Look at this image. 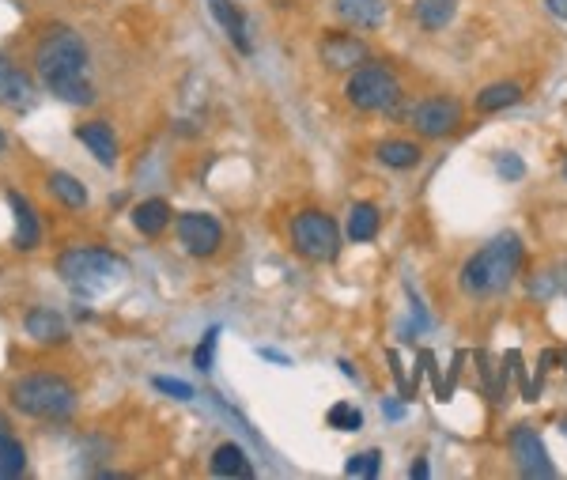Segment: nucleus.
I'll use <instances>...</instances> for the list:
<instances>
[{"instance_id": "1", "label": "nucleus", "mask_w": 567, "mask_h": 480, "mask_svg": "<svg viewBox=\"0 0 567 480\" xmlns=\"http://www.w3.org/2000/svg\"><path fill=\"white\" fill-rule=\"evenodd\" d=\"M87 46L72 27H50L35 46V76L53 99L69 106H91L99 95L87 84Z\"/></svg>"}, {"instance_id": "2", "label": "nucleus", "mask_w": 567, "mask_h": 480, "mask_svg": "<svg viewBox=\"0 0 567 480\" xmlns=\"http://www.w3.org/2000/svg\"><path fill=\"white\" fill-rule=\"evenodd\" d=\"M57 276L76 295L91 299V295L114 292L129 276V261L118 258L114 250H103V246H76V250H65L57 258Z\"/></svg>"}, {"instance_id": "3", "label": "nucleus", "mask_w": 567, "mask_h": 480, "mask_svg": "<svg viewBox=\"0 0 567 480\" xmlns=\"http://www.w3.org/2000/svg\"><path fill=\"white\" fill-rule=\"evenodd\" d=\"M518 265H522V242L518 235H499L484 250L462 265V292L469 299H488L511 288Z\"/></svg>"}, {"instance_id": "4", "label": "nucleus", "mask_w": 567, "mask_h": 480, "mask_svg": "<svg viewBox=\"0 0 567 480\" xmlns=\"http://www.w3.org/2000/svg\"><path fill=\"white\" fill-rule=\"evenodd\" d=\"M12 405L31 420H69L76 412V386L61 375H23L12 382Z\"/></svg>"}, {"instance_id": "5", "label": "nucleus", "mask_w": 567, "mask_h": 480, "mask_svg": "<svg viewBox=\"0 0 567 480\" xmlns=\"http://www.w3.org/2000/svg\"><path fill=\"white\" fill-rule=\"evenodd\" d=\"M344 95H348V103L356 106V110H390V106L401 99V84H397V76L386 65H360V69L348 76V84H344Z\"/></svg>"}, {"instance_id": "6", "label": "nucleus", "mask_w": 567, "mask_h": 480, "mask_svg": "<svg viewBox=\"0 0 567 480\" xmlns=\"http://www.w3.org/2000/svg\"><path fill=\"white\" fill-rule=\"evenodd\" d=\"M292 242L295 250L310 261H333L341 254V227L333 223V216L307 208L292 220Z\"/></svg>"}, {"instance_id": "7", "label": "nucleus", "mask_w": 567, "mask_h": 480, "mask_svg": "<svg viewBox=\"0 0 567 480\" xmlns=\"http://www.w3.org/2000/svg\"><path fill=\"white\" fill-rule=\"evenodd\" d=\"M174 231H178V242L186 246V254H193V258H212L224 246V227L208 212H182L174 220Z\"/></svg>"}, {"instance_id": "8", "label": "nucleus", "mask_w": 567, "mask_h": 480, "mask_svg": "<svg viewBox=\"0 0 567 480\" xmlns=\"http://www.w3.org/2000/svg\"><path fill=\"white\" fill-rule=\"evenodd\" d=\"M511 454H515L518 473H522V477H530V480L556 477V465L549 462V450H545V443H541V435H537L533 428H526V424L511 431Z\"/></svg>"}, {"instance_id": "9", "label": "nucleus", "mask_w": 567, "mask_h": 480, "mask_svg": "<svg viewBox=\"0 0 567 480\" xmlns=\"http://www.w3.org/2000/svg\"><path fill=\"white\" fill-rule=\"evenodd\" d=\"M318 57H322V65L333 72H356L360 65H367V42L356 35H344V31H329L322 38V46H318Z\"/></svg>"}, {"instance_id": "10", "label": "nucleus", "mask_w": 567, "mask_h": 480, "mask_svg": "<svg viewBox=\"0 0 567 480\" xmlns=\"http://www.w3.org/2000/svg\"><path fill=\"white\" fill-rule=\"evenodd\" d=\"M35 99V80L19 69L8 53H0V106L12 110V114H27L35 106Z\"/></svg>"}, {"instance_id": "11", "label": "nucleus", "mask_w": 567, "mask_h": 480, "mask_svg": "<svg viewBox=\"0 0 567 480\" xmlns=\"http://www.w3.org/2000/svg\"><path fill=\"white\" fill-rule=\"evenodd\" d=\"M409 118L424 137H447L450 129H458V121H462V103L458 99H424V103H416L409 110Z\"/></svg>"}, {"instance_id": "12", "label": "nucleus", "mask_w": 567, "mask_h": 480, "mask_svg": "<svg viewBox=\"0 0 567 480\" xmlns=\"http://www.w3.org/2000/svg\"><path fill=\"white\" fill-rule=\"evenodd\" d=\"M23 329L35 344H65L69 341V322L50 307H31L23 314Z\"/></svg>"}, {"instance_id": "13", "label": "nucleus", "mask_w": 567, "mask_h": 480, "mask_svg": "<svg viewBox=\"0 0 567 480\" xmlns=\"http://www.w3.org/2000/svg\"><path fill=\"white\" fill-rule=\"evenodd\" d=\"M76 140H80L103 167H114V163H118V137H114V125H106V121H84V125H76Z\"/></svg>"}, {"instance_id": "14", "label": "nucleus", "mask_w": 567, "mask_h": 480, "mask_svg": "<svg viewBox=\"0 0 567 480\" xmlns=\"http://www.w3.org/2000/svg\"><path fill=\"white\" fill-rule=\"evenodd\" d=\"M208 12L220 19V27L227 31L231 38V46L239 53H250L254 50V42H250V27H246V16H242V8L235 0H208Z\"/></svg>"}, {"instance_id": "15", "label": "nucleus", "mask_w": 567, "mask_h": 480, "mask_svg": "<svg viewBox=\"0 0 567 480\" xmlns=\"http://www.w3.org/2000/svg\"><path fill=\"white\" fill-rule=\"evenodd\" d=\"M333 8L356 31H375V27H382V19H386V4L382 0H333Z\"/></svg>"}, {"instance_id": "16", "label": "nucleus", "mask_w": 567, "mask_h": 480, "mask_svg": "<svg viewBox=\"0 0 567 480\" xmlns=\"http://www.w3.org/2000/svg\"><path fill=\"white\" fill-rule=\"evenodd\" d=\"M8 205L16 212V246L19 250H35L38 239H42V227H38V216H35V205L23 197V193H8Z\"/></svg>"}, {"instance_id": "17", "label": "nucleus", "mask_w": 567, "mask_h": 480, "mask_svg": "<svg viewBox=\"0 0 567 480\" xmlns=\"http://www.w3.org/2000/svg\"><path fill=\"white\" fill-rule=\"evenodd\" d=\"M174 212L171 205L163 201V197H152V201H140L137 208H133V227H137L140 235H148V239H155V235H163L167 227H171Z\"/></svg>"}, {"instance_id": "18", "label": "nucleus", "mask_w": 567, "mask_h": 480, "mask_svg": "<svg viewBox=\"0 0 567 480\" xmlns=\"http://www.w3.org/2000/svg\"><path fill=\"white\" fill-rule=\"evenodd\" d=\"M212 477H254V465L246 458V450L239 443H220L212 450Z\"/></svg>"}, {"instance_id": "19", "label": "nucleus", "mask_w": 567, "mask_h": 480, "mask_svg": "<svg viewBox=\"0 0 567 480\" xmlns=\"http://www.w3.org/2000/svg\"><path fill=\"white\" fill-rule=\"evenodd\" d=\"M420 159H424V148L413 144V140H386V144H378V163H386L394 171H413Z\"/></svg>"}, {"instance_id": "20", "label": "nucleus", "mask_w": 567, "mask_h": 480, "mask_svg": "<svg viewBox=\"0 0 567 480\" xmlns=\"http://www.w3.org/2000/svg\"><path fill=\"white\" fill-rule=\"evenodd\" d=\"M378 223H382V216H378V208L371 205V201L352 205V212H348V239L371 242L378 235Z\"/></svg>"}, {"instance_id": "21", "label": "nucleus", "mask_w": 567, "mask_h": 480, "mask_svg": "<svg viewBox=\"0 0 567 480\" xmlns=\"http://www.w3.org/2000/svg\"><path fill=\"white\" fill-rule=\"evenodd\" d=\"M46 186H50V193L65 208H84L87 205V186L80 182V178H72L69 171H53Z\"/></svg>"}, {"instance_id": "22", "label": "nucleus", "mask_w": 567, "mask_h": 480, "mask_svg": "<svg viewBox=\"0 0 567 480\" xmlns=\"http://www.w3.org/2000/svg\"><path fill=\"white\" fill-rule=\"evenodd\" d=\"M454 19V0H416V23L424 31H443Z\"/></svg>"}, {"instance_id": "23", "label": "nucleus", "mask_w": 567, "mask_h": 480, "mask_svg": "<svg viewBox=\"0 0 567 480\" xmlns=\"http://www.w3.org/2000/svg\"><path fill=\"white\" fill-rule=\"evenodd\" d=\"M23 469H27V450H23V443L0 431V480L19 477Z\"/></svg>"}, {"instance_id": "24", "label": "nucleus", "mask_w": 567, "mask_h": 480, "mask_svg": "<svg viewBox=\"0 0 567 480\" xmlns=\"http://www.w3.org/2000/svg\"><path fill=\"white\" fill-rule=\"evenodd\" d=\"M518 99H522V87L503 80V84L484 87L481 95H477V110H481V114H492V110H503V106H515Z\"/></svg>"}, {"instance_id": "25", "label": "nucleus", "mask_w": 567, "mask_h": 480, "mask_svg": "<svg viewBox=\"0 0 567 480\" xmlns=\"http://www.w3.org/2000/svg\"><path fill=\"white\" fill-rule=\"evenodd\" d=\"M326 420H329V428H337V431H360L363 428V412L356 409L352 401H337V405L326 412Z\"/></svg>"}, {"instance_id": "26", "label": "nucleus", "mask_w": 567, "mask_h": 480, "mask_svg": "<svg viewBox=\"0 0 567 480\" xmlns=\"http://www.w3.org/2000/svg\"><path fill=\"white\" fill-rule=\"evenodd\" d=\"M152 386L159 390V394L174 397V401H189V397H193V386H189V382H182V378L155 375V378H152Z\"/></svg>"}, {"instance_id": "27", "label": "nucleus", "mask_w": 567, "mask_h": 480, "mask_svg": "<svg viewBox=\"0 0 567 480\" xmlns=\"http://www.w3.org/2000/svg\"><path fill=\"white\" fill-rule=\"evenodd\" d=\"M560 292V273H533V280H530V295L533 299H552V295Z\"/></svg>"}, {"instance_id": "28", "label": "nucleus", "mask_w": 567, "mask_h": 480, "mask_svg": "<svg viewBox=\"0 0 567 480\" xmlns=\"http://www.w3.org/2000/svg\"><path fill=\"white\" fill-rule=\"evenodd\" d=\"M348 477H378V450H367V454H356L352 462L344 465Z\"/></svg>"}, {"instance_id": "29", "label": "nucleus", "mask_w": 567, "mask_h": 480, "mask_svg": "<svg viewBox=\"0 0 567 480\" xmlns=\"http://www.w3.org/2000/svg\"><path fill=\"white\" fill-rule=\"evenodd\" d=\"M216 341H220V329H208L205 341L197 344V352H193V363H197V371H212V352H216Z\"/></svg>"}, {"instance_id": "30", "label": "nucleus", "mask_w": 567, "mask_h": 480, "mask_svg": "<svg viewBox=\"0 0 567 480\" xmlns=\"http://www.w3.org/2000/svg\"><path fill=\"white\" fill-rule=\"evenodd\" d=\"M496 171H499V178H511V182H518L522 174H526V163L518 159V155H499V163H496Z\"/></svg>"}, {"instance_id": "31", "label": "nucleus", "mask_w": 567, "mask_h": 480, "mask_svg": "<svg viewBox=\"0 0 567 480\" xmlns=\"http://www.w3.org/2000/svg\"><path fill=\"white\" fill-rule=\"evenodd\" d=\"M545 4H549V12L556 19H567V0H545Z\"/></svg>"}, {"instance_id": "32", "label": "nucleus", "mask_w": 567, "mask_h": 480, "mask_svg": "<svg viewBox=\"0 0 567 480\" xmlns=\"http://www.w3.org/2000/svg\"><path fill=\"white\" fill-rule=\"evenodd\" d=\"M382 412H386V416H390V420H401V416H405V409H401V405H397V401H386V405H382Z\"/></svg>"}, {"instance_id": "33", "label": "nucleus", "mask_w": 567, "mask_h": 480, "mask_svg": "<svg viewBox=\"0 0 567 480\" xmlns=\"http://www.w3.org/2000/svg\"><path fill=\"white\" fill-rule=\"evenodd\" d=\"M409 477H413V480H424V477H428V462H413Z\"/></svg>"}, {"instance_id": "34", "label": "nucleus", "mask_w": 567, "mask_h": 480, "mask_svg": "<svg viewBox=\"0 0 567 480\" xmlns=\"http://www.w3.org/2000/svg\"><path fill=\"white\" fill-rule=\"evenodd\" d=\"M261 356H265V360H276V363H288V356H280V352H273V348H261Z\"/></svg>"}, {"instance_id": "35", "label": "nucleus", "mask_w": 567, "mask_h": 480, "mask_svg": "<svg viewBox=\"0 0 567 480\" xmlns=\"http://www.w3.org/2000/svg\"><path fill=\"white\" fill-rule=\"evenodd\" d=\"M556 273H560V292L567 295V265H560V269H556Z\"/></svg>"}, {"instance_id": "36", "label": "nucleus", "mask_w": 567, "mask_h": 480, "mask_svg": "<svg viewBox=\"0 0 567 480\" xmlns=\"http://www.w3.org/2000/svg\"><path fill=\"white\" fill-rule=\"evenodd\" d=\"M4 148H8V133H4V129H0V152H4Z\"/></svg>"}, {"instance_id": "37", "label": "nucleus", "mask_w": 567, "mask_h": 480, "mask_svg": "<svg viewBox=\"0 0 567 480\" xmlns=\"http://www.w3.org/2000/svg\"><path fill=\"white\" fill-rule=\"evenodd\" d=\"M564 178H567V159H564Z\"/></svg>"}]
</instances>
